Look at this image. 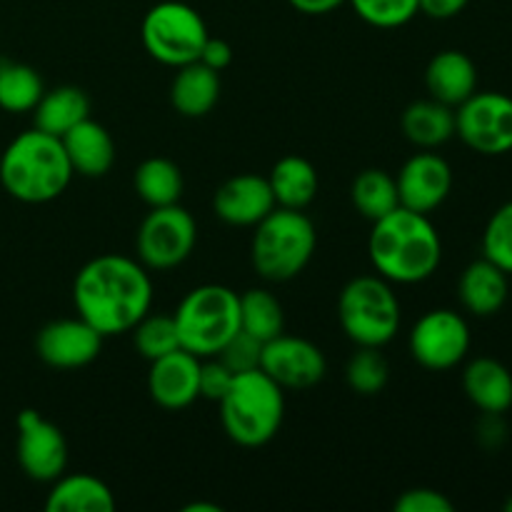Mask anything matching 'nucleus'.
I'll return each mask as SVG.
<instances>
[{"instance_id": "f257e3e1", "label": "nucleus", "mask_w": 512, "mask_h": 512, "mask_svg": "<svg viewBox=\"0 0 512 512\" xmlns=\"http://www.w3.org/2000/svg\"><path fill=\"white\" fill-rule=\"evenodd\" d=\"M73 303L103 338L135 328L153 305V280L140 260L105 253L88 260L73 280Z\"/></svg>"}, {"instance_id": "f03ea898", "label": "nucleus", "mask_w": 512, "mask_h": 512, "mask_svg": "<svg viewBox=\"0 0 512 512\" xmlns=\"http://www.w3.org/2000/svg\"><path fill=\"white\" fill-rule=\"evenodd\" d=\"M375 273L395 285H415L433 278L443 260V240L428 215L395 208L375 220L368 238Z\"/></svg>"}, {"instance_id": "7ed1b4c3", "label": "nucleus", "mask_w": 512, "mask_h": 512, "mask_svg": "<svg viewBox=\"0 0 512 512\" xmlns=\"http://www.w3.org/2000/svg\"><path fill=\"white\" fill-rule=\"evenodd\" d=\"M73 175L63 140L38 128L10 140L0 155V183L20 203L40 205L60 198Z\"/></svg>"}, {"instance_id": "20e7f679", "label": "nucleus", "mask_w": 512, "mask_h": 512, "mask_svg": "<svg viewBox=\"0 0 512 512\" xmlns=\"http://www.w3.org/2000/svg\"><path fill=\"white\" fill-rule=\"evenodd\" d=\"M218 405L225 435L243 448L270 443L285 418L283 388L260 368L235 373L233 385Z\"/></svg>"}, {"instance_id": "39448f33", "label": "nucleus", "mask_w": 512, "mask_h": 512, "mask_svg": "<svg viewBox=\"0 0 512 512\" xmlns=\"http://www.w3.org/2000/svg\"><path fill=\"white\" fill-rule=\"evenodd\" d=\"M318 235L315 225L303 210L275 205L253 233L250 258L260 278L270 283H285L303 273L313 260Z\"/></svg>"}, {"instance_id": "423d86ee", "label": "nucleus", "mask_w": 512, "mask_h": 512, "mask_svg": "<svg viewBox=\"0 0 512 512\" xmlns=\"http://www.w3.org/2000/svg\"><path fill=\"white\" fill-rule=\"evenodd\" d=\"M180 348L203 358H215L240 330V295L225 285H198L180 300L173 313Z\"/></svg>"}, {"instance_id": "0eeeda50", "label": "nucleus", "mask_w": 512, "mask_h": 512, "mask_svg": "<svg viewBox=\"0 0 512 512\" xmlns=\"http://www.w3.org/2000/svg\"><path fill=\"white\" fill-rule=\"evenodd\" d=\"M338 318L345 338L358 348H383L400 330V300L393 283L380 275H360L343 288Z\"/></svg>"}, {"instance_id": "6e6552de", "label": "nucleus", "mask_w": 512, "mask_h": 512, "mask_svg": "<svg viewBox=\"0 0 512 512\" xmlns=\"http://www.w3.org/2000/svg\"><path fill=\"white\" fill-rule=\"evenodd\" d=\"M143 48L158 63L180 68L200 58L208 35L203 15L180 0H163L145 13L140 28Z\"/></svg>"}, {"instance_id": "1a4fd4ad", "label": "nucleus", "mask_w": 512, "mask_h": 512, "mask_svg": "<svg viewBox=\"0 0 512 512\" xmlns=\"http://www.w3.org/2000/svg\"><path fill=\"white\" fill-rule=\"evenodd\" d=\"M198 243V225L183 205L150 208L140 223L135 248L148 270H170L183 265Z\"/></svg>"}, {"instance_id": "9d476101", "label": "nucleus", "mask_w": 512, "mask_h": 512, "mask_svg": "<svg viewBox=\"0 0 512 512\" xmlns=\"http://www.w3.org/2000/svg\"><path fill=\"white\" fill-rule=\"evenodd\" d=\"M455 135L480 155L512 150V98L498 90H475L455 108Z\"/></svg>"}, {"instance_id": "9b49d317", "label": "nucleus", "mask_w": 512, "mask_h": 512, "mask_svg": "<svg viewBox=\"0 0 512 512\" xmlns=\"http://www.w3.org/2000/svg\"><path fill=\"white\" fill-rule=\"evenodd\" d=\"M410 355L425 370H450L465 360L470 350V325L448 308L428 310L410 330Z\"/></svg>"}, {"instance_id": "f8f14e48", "label": "nucleus", "mask_w": 512, "mask_h": 512, "mask_svg": "<svg viewBox=\"0 0 512 512\" xmlns=\"http://www.w3.org/2000/svg\"><path fill=\"white\" fill-rule=\"evenodd\" d=\"M18 463L35 483H53L65 473L68 445L58 425L40 418L35 410L18 415Z\"/></svg>"}, {"instance_id": "ddd939ff", "label": "nucleus", "mask_w": 512, "mask_h": 512, "mask_svg": "<svg viewBox=\"0 0 512 512\" xmlns=\"http://www.w3.org/2000/svg\"><path fill=\"white\" fill-rule=\"evenodd\" d=\"M260 370L283 390H308L325 378L328 363L315 343L280 333L278 338L263 343Z\"/></svg>"}, {"instance_id": "4468645a", "label": "nucleus", "mask_w": 512, "mask_h": 512, "mask_svg": "<svg viewBox=\"0 0 512 512\" xmlns=\"http://www.w3.org/2000/svg\"><path fill=\"white\" fill-rule=\"evenodd\" d=\"M103 348V335L78 315V318L53 320L35 338V350L45 365L58 370L85 368Z\"/></svg>"}, {"instance_id": "2eb2a0df", "label": "nucleus", "mask_w": 512, "mask_h": 512, "mask_svg": "<svg viewBox=\"0 0 512 512\" xmlns=\"http://www.w3.org/2000/svg\"><path fill=\"white\" fill-rule=\"evenodd\" d=\"M395 183L403 208L430 215L448 200L453 190V168L438 153H415L405 160L400 173L395 175Z\"/></svg>"}, {"instance_id": "dca6fc26", "label": "nucleus", "mask_w": 512, "mask_h": 512, "mask_svg": "<svg viewBox=\"0 0 512 512\" xmlns=\"http://www.w3.org/2000/svg\"><path fill=\"white\" fill-rule=\"evenodd\" d=\"M148 393L163 410H183L200 398V358L178 348L150 363Z\"/></svg>"}, {"instance_id": "f3484780", "label": "nucleus", "mask_w": 512, "mask_h": 512, "mask_svg": "<svg viewBox=\"0 0 512 512\" xmlns=\"http://www.w3.org/2000/svg\"><path fill=\"white\" fill-rule=\"evenodd\" d=\"M275 208L268 178L255 173L235 175L225 180L213 198V210L223 223L235 228H255Z\"/></svg>"}, {"instance_id": "a211bd4d", "label": "nucleus", "mask_w": 512, "mask_h": 512, "mask_svg": "<svg viewBox=\"0 0 512 512\" xmlns=\"http://www.w3.org/2000/svg\"><path fill=\"white\" fill-rule=\"evenodd\" d=\"M425 88L430 98L458 108L478 90V68L463 50H440L425 68Z\"/></svg>"}, {"instance_id": "6ab92c4d", "label": "nucleus", "mask_w": 512, "mask_h": 512, "mask_svg": "<svg viewBox=\"0 0 512 512\" xmlns=\"http://www.w3.org/2000/svg\"><path fill=\"white\" fill-rule=\"evenodd\" d=\"M510 275L490 263L488 258H480L463 270L458 283V298L463 308L475 318H490L498 315L508 303Z\"/></svg>"}, {"instance_id": "aec40b11", "label": "nucleus", "mask_w": 512, "mask_h": 512, "mask_svg": "<svg viewBox=\"0 0 512 512\" xmlns=\"http://www.w3.org/2000/svg\"><path fill=\"white\" fill-rule=\"evenodd\" d=\"M63 148L73 173L83 178H103L115 163V140L95 120L85 118L63 135Z\"/></svg>"}, {"instance_id": "412c9836", "label": "nucleus", "mask_w": 512, "mask_h": 512, "mask_svg": "<svg viewBox=\"0 0 512 512\" xmlns=\"http://www.w3.org/2000/svg\"><path fill=\"white\" fill-rule=\"evenodd\" d=\"M463 390L480 413H508L512 408V373L495 358L470 360Z\"/></svg>"}, {"instance_id": "4be33fe9", "label": "nucleus", "mask_w": 512, "mask_h": 512, "mask_svg": "<svg viewBox=\"0 0 512 512\" xmlns=\"http://www.w3.org/2000/svg\"><path fill=\"white\" fill-rule=\"evenodd\" d=\"M220 73L205 63L180 65L170 85V103L183 118H203L218 105Z\"/></svg>"}, {"instance_id": "5701e85b", "label": "nucleus", "mask_w": 512, "mask_h": 512, "mask_svg": "<svg viewBox=\"0 0 512 512\" xmlns=\"http://www.w3.org/2000/svg\"><path fill=\"white\" fill-rule=\"evenodd\" d=\"M113 508V490L88 473H63L53 480V488L45 498L48 512H110Z\"/></svg>"}, {"instance_id": "b1692460", "label": "nucleus", "mask_w": 512, "mask_h": 512, "mask_svg": "<svg viewBox=\"0 0 512 512\" xmlns=\"http://www.w3.org/2000/svg\"><path fill=\"white\" fill-rule=\"evenodd\" d=\"M85 118H90V100L75 85L45 90L33 108V128L55 135V138H63L70 128L83 123Z\"/></svg>"}, {"instance_id": "393cba45", "label": "nucleus", "mask_w": 512, "mask_h": 512, "mask_svg": "<svg viewBox=\"0 0 512 512\" xmlns=\"http://www.w3.org/2000/svg\"><path fill=\"white\" fill-rule=\"evenodd\" d=\"M405 138L423 150L440 148L455 135V108L440 100H415L405 108L403 120Z\"/></svg>"}, {"instance_id": "a878e982", "label": "nucleus", "mask_w": 512, "mask_h": 512, "mask_svg": "<svg viewBox=\"0 0 512 512\" xmlns=\"http://www.w3.org/2000/svg\"><path fill=\"white\" fill-rule=\"evenodd\" d=\"M275 205L305 210L318 195V170L300 155H285L273 165L268 175Z\"/></svg>"}, {"instance_id": "bb28decb", "label": "nucleus", "mask_w": 512, "mask_h": 512, "mask_svg": "<svg viewBox=\"0 0 512 512\" xmlns=\"http://www.w3.org/2000/svg\"><path fill=\"white\" fill-rule=\"evenodd\" d=\"M138 198L150 208L175 205L183 195L185 180L178 165L168 158H148L138 165L133 175Z\"/></svg>"}, {"instance_id": "cd10ccee", "label": "nucleus", "mask_w": 512, "mask_h": 512, "mask_svg": "<svg viewBox=\"0 0 512 512\" xmlns=\"http://www.w3.org/2000/svg\"><path fill=\"white\" fill-rule=\"evenodd\" d=\"M350 200H353L355 210H358L363 218L375 223V220L385 218V215L393 213L395 208H400L398 183H395V178L388 170L368 168L363 170V173H358V178L353 180Z\"/></svg>"}, {"instance_id": "c85d7f7f", "label": "nucleus", "mask_w": 512, "mask_h": 512, "mask_svg": "<svg viewBox=\"0 0 512 512\" xmlns=\"http://www.w3.org/2000/svg\"><path fill=\"white\" fill-rule=\"evenodd\" d=\"M285 328L283 305L270 290L250 288L240 295V330L260 343L278 338Z\"/></svg>"}, {"instance_id": "c756f323", "label": "nucleus", "mask_w": 512, "mask_h": 512, "mask_svg": "<svg viewBox=\"0 0 512 512\" xmlns=\"http://www.w3.org/2000/svg\"><path fill=\"white\" fill-rule=\"evenodd\" d=\"M45 93L38 70L25 63H0V108L30 113Z\"/></svg>"}, {"instance_id": "7c9ffc66", "label": "nucleus", "mask_w": 512, "mask_h": 512, "mask_svg": "<svg viewBox=\"0 0 512 512\" xmlns=\"http://www.w3.org/2000/svg\"><path fill=\"white\" fill-rule=\"evenodd\" d=\"M133 343L135 350H138L145 360H150V363L163 358V355L173 353V350H178L180 338L173 315L145 313L143 318L135 323Z\"/></svg>"}, {"instance_id": "2f4dec72", "label": "nucleus", "mask_w": 512, "mask_h": 512, "mask_svg": "<svg viewBox=\"0 0 512 512\" xmlns=\"http://www.w3.org/2000/svg\"><path fill=\"white\" fill-rule=\"evenodd\" d=\"M390 368L380 348H358L345 365V383L358 395H378L388 385Z\"/></svg>"}, {"instance_id": "473e14b6", "label": "nucleus", "mask_w": 512, "mask_h": 512, "mask_svg": "<svg viewBox=\"0 0 512 512\" xmlns=\"http://www.w3.org/2000/svg\"><path fill=\"white\" fill-rule=\"evenodd\" d=\"M355 15L373 28H403L420 13V0H348Z\"/></svg>"}, {"instance_id": "72a5a7b5", "label": "nucleus", "mask_w": 512, "mask_h": 512, "mask_svg": "<svg viewBox=\"0 0 512 512\" xmlns=\"http://www.w3.org/2000/svg\"><path fill=\"white\" fill-rule=\"evenodd\" d=\"M483 258L512 275V200L490 215L483 233Z\"/></svg>"}, {"instance_id": "f704fd0d", "label": "nucleus", "mask_w": 512, "mask_h": 512, "mask_svg": "<svg viewBox=\"0 0 512 512\" xmlns=\"http://www.w3.org/2000/svg\"><path fill=\"white\" fill-rule=\"evenodd\" d=\"M260 353H263V343L245 330H238L215 358L223 360L233 373H248V370L260 368Z\"/></svg>"}, {"instance_id": "c9c22d12", "label": "nucleus", "mask_w": 512, "mask_h": 512, "mask_svg": "<svg viewBox=\"0 0 512 512\" xmlns=\"http://www.w3.org/2000/svg\"><path fill=\"white\" fill-rule=\"evenodd\" d=\"M235 373L220 358L200 363V398L220 403L233 385Z\"/></svg>"}, {"instance_id": "e433bc0d", "label": "nucleus", "mask_w": 512, "mask_h": 512, "mask_svg": "<svg viewBox=\"0 0 512 512\" xmlns=\"http://www.w3.org/2000/svg\"><path fill=\"white\" fill-rule=\"evenodd\" d=\"M395 510L398 512H453V500L445 498L440 490L433 488H413L405 490L398 500H395Z\"/></svg>"}, {"instance_id": "4c0bfd02", "label": "nucleus", "mask_w": 512, "mask_h": 512, "mask_svg": "<svg viewBox=\"0 0 512 512\" xmlns=\"http://www.w3.org/2000/svg\"><path fill=\"white\" fill-rule=\"evenodd\" d=\"M475 435L485 450H498L508 440V423L503 420V413H483Z\"/></svg>"}, {"instance_id": "58836bf2", "label": "nucleus", "mask_w": 512, "mask_h": 512, "mask_svg": "<svg viewBox=\"0 0 512 512\" xmlns=\"http://www.w3.org/2000/svg\"><path fill=\"white\" fill-rule=\"evenodd\" d=\"M200 63H205L213 70H225L230 63H233V48H230L225 40L220 38H208L205 40L203 50H200Z\"/></svg>"}, {"instance_id": "ea45409f", "label": "nucleus", "mask_w": 512, "mask_h": 512, "mask_svg": "<svg viewBox=\"0 0 512 512\" xmlns=\"http://www.w3.org/2000/svg\"><path fill=\"white\" fill-rule=\"evenodd\" d=\"M470 0H420V13L433 20H450L468 8Z\"/></svg>"}, {"instance_id": "a19ab883", "label": "nucleus", "mask_w": 512, "mask_h": 512, "mask_svg": "<svg viewBox=\"0 0 512 512\" xmlns=\"http://www.w3.org/2000/svg\"><path fill=\"white\" fill-rule=\"evenodd\" d=\"M288 3L303 15H328L338 10L340 5L348 3V0H288Z\"/></svg>"}, {"instance_id": "79ce46f5", "label": "nucleus", "mask_w": 512, "mask_h": 512, "mask_svg": "<svg viewBox=\"0 0 512 512\" xmlns=\"http://www.w3.org/2000/svg\"><path fill=\"white\" fill-rule=\"evenodd\" d=\"M185 512H220L218 505H205V503H195V505H188Z\"/></svg>"}, {"instance_id": "37998d69", "label": "nucleus", "mask_w": 512, "mask_h": 512, "mask_svg": "<svg viewBox=\"0 0 512 512\" xmlns=\"http://www.w3.org/2000/svg\"><path fill=\"white\" fill-rule=\"evenodd\" d=\"M505 510H508V512H512V498L508 500V503H505Z\"/></svg>"}]
</instances>
